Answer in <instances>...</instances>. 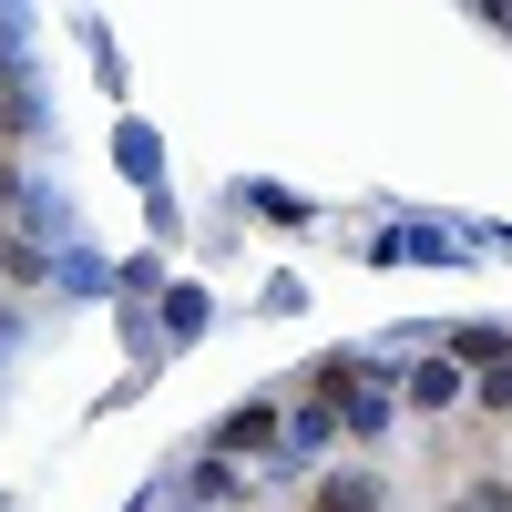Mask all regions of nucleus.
<instances>
[{
	"mask_svg": "<svg viewBox=\"0 0 512 512\" xmlns=\"http://www.w3.org/2000/svg\"><path fill=\"white\" fill-rule=\"evenodd\" d=\"M318 512H379V482H369V472H338V482L318 492Z\"/></svg>",
	"mask_w": 512,
	"mask_h": 512,
	"instance_id": "obj_1",
	"label": "nucleus"
},
{
	"mask_svg": "<svg viewBox=\"0 0 512 512\" xmlns=\"http://www.w3.org/2000/svg\"><path fill=\"white\" fill-rule=\"evenodd\" d=\"M451 512H512V482H472V492H461Z\"/></svg>",
	"mask_w": 512,
	"mask_h": 512,
	"instance_id": "obj_2",
	"label": "nucleus"
},
{
	"mask_svg": "<svg viewBox=\"0 0 512 512\" xmlns=\"http://www.w3.org/2000/svg\"><path fill=\"white\" fill-rule=\"evenodd\" d=\"M492 400H502V410H512V369H502V379H492Z\"/></svg>",
	"mask_w": 512,
	"mask_h": 512,
	"instance_id": "obj_3",
	"label": "nucleus"
}]
</instances>
